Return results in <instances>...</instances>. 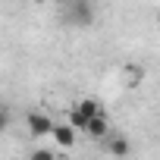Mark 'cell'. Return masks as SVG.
<instances>
[{
    "instance_id": "obj_1",
    "label": "cell",
    "mask_w": 160,
    "mask_h": 160,
    "mask_svg": "<svg viewBox=\"0 0 160 160\" xmlns=\"http://www.w3.org/2000/svg\"><path fill=\"white\" fill-rule=\"evenodd\" d=\"M98 113H104V110H101V104H98L94 98H82V101H75V104H72V110H69V119H66V122H69L75 132H82V135H85L88 122H91Z\"/></svg>"
},
{
    "instance_id": "obj_8",
    "label": "cell",
    "mask_w": 160,
    "mask_h": 160,
    "mask_svg": "<svg viewBox=\"0 0 160 160\" xmlns=\"http://www.w3.org/2000/svg\"><path fill=\"white\" fill-rule=\"evenodd\" d=\"M126 72H129V85H135L138 78H141V66H138V63H129ZM126 72H122V75H126Z\"/></svg>"
},
{
    "instance_id": "obj_10",
    "label": "cell",
    "mask_w": 160,
    "mask_h": 160,
    "mask_svg": "<svg viewBox=\"0 0 160 160\" xmlns=\"http://www.w3.org/2000/svg\"><path fill=\"white\" fill-rule=\"evenodd\" d=\"M69 3H75V0H69Z\"/></svg>"
},
{
    "instance_id": "obj_2",
    "label": "cell",
    "mask_w": 160,
    "mask_h": 160,
    "mask_svg": "<svg viewBox=\"0 0 160 160\" xmlns=\"http://www.w3.org/2000/svg\"><path fill=\"white\" fill-rule=\"evenodd\" d=\"M25 126H28V135H32V138H50L53 129H57L53 116L44 113V110H28V113H25Z\"/></svg>"
},
{
    "instance_id": "obj_5",
    "label": "cell",
    "mask_w": 160,
    "mask_h": 160,
    "mask_svg": "<svg viewBox=\"0 0 160 160\" xmlns=\"http://www.w3.org/2000/svg\"><path fill=\"white\" fill-rule=\"evenodd\" d=\"M91 19H94L91 0H75V3H72V22H78V25H91Z\"/></svg>"
},
{
    "instance_id": "obj_4",
    "label": "cell",
    "mask_w": 160,
    "mask_h": 160,
    "mask_svg": "<svg viewBox=\"0 0 160 160\" xmlns=\"http://www.w3.org/2000/svg\"><path fill=\"white\" fill-rule=\"evenodd\" d=\"M104 148H107L113 157H129V154H132V144H129V138H126V135H119V132H113V135L104 141Z\"/></svg>"
},
{
    "instance_id": "obj_3",
    "label": "cell",
    "mask_w": 160,
    "mask_h": 160,
    "mask_svg": "<svg viewBox=\"0 0 160 160\" xmlns=\"http://www.w3.org/2000/svg\"><path fill=\"white\" fill-rule=\"evenodd\" d=\"M85 135L91 138V141H107L113 132H110V122H107V116L104 113H98L91 122H88V129H85Z\"/></svg>"
},
{
    "instance_id": "obj_7",
    "label": "cell",
    "mask_w": 160,
    "mask_h": 160,
    "mask_svg": "<svg viewBox=\"0 0 160 160\" xmlns=\"http://www.w3.org/2000/svg\"><path fill=\"white\" fill-rule=\"evenodd\" d=\"M28 160H57V151H50V148H35V151L28 154Z\"/></svg>"
},
{
    "instance_id": "obj_9",
    "label": "cell",
    "mask_w": 160,
    "mask_h": 160,
    "mask_svg": "<svg viewBox=\"0 0 160 160\" xmlns=\"http://www.w3.org/2000/svg\"><path fill=\"white\" fill-rule=\"evenodd\" d=\"M57 3H66V0H57Z\"/></svg>"
},
{
    "instance_id": "obj_6",
    "label": "cell",
    "mask_w": 160,
    "mask_h": 160,
    "mask_svg": "<svg viewBox=\"0 0 160 160\" xmlns=\"http://www.w3.org/2000/svg\"><path fill=\"white\" fill-rule=\"evenodd\" d=\"M75 135H78V132H75L69 122H57V129H53L50 138H53L60 148H72V144H75Z\"/></svg>"
}]
</instances>
